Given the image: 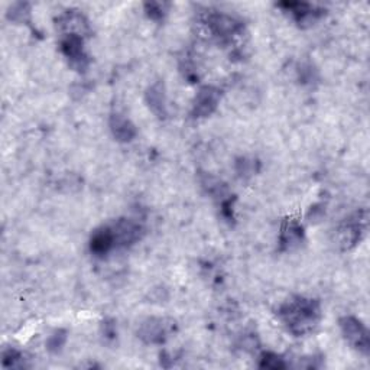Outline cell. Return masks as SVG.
I'll use <instances>...</instances> for the list:
<instances>
[{
    "label": "cell",
    "mask_w": 370,
    "mask_h": 370,
    "mask_svg": "<svg viewBox=\"0 0 370 370\" xmlns=\"http://www.w3.org/2000/svg\"><path fill=\"white\" fill-rule=\"evenodd\" d=\"M278 317L292 334L300 337L314 331L322 318V308L315 300L293 297L281 305Z\"/></svg>",
    "instance_id": "cell-1"
},
{
    "label": "cell",
    "mask_w": 370,
    "mask_h": 370,
    "mask_svg": "<svg viewBox=\"0 0 370 370\" xmlns=\"http://www.w3.org/2000/svg\"><path fill=\"white\" fill-rule=\"evenodd\" d=\"M174 322L166 318H147L140 324L138 330V337L146 344H162L166 341L172 331Z\"/></svg>",
    "instance_id": "cell-2"
},
{
    "label": "cell",
    "mask_w": 370,
    "mask_h": 370,
    "mask_svg": "<svg viewBox=\"0 0 370 370\" xmlns=\"http://www.w3.org/2000/svg\"><path fill=\"white\" fill-rule=\"evenodd\" d=\"M340 330L352 346L362 352L363 355H369V331L362 324L360 319L355 317H343L340 318Z\"/></svg>",
    "instance_id": "cell-3"
},
{
    "label": "cell",
    "mask_w": 370,
    "mask_h": 370,
    "mask_svg": "<svg viewBox=\"0 0 370 370\" xmlns=\"http://www.w3.org/2000/svg\"><path fill=\"white\" fill-rule=\"evenodd\" d=\"M61 53L64 54V57L68 60L70 65L81 72L86 71L88 67V57L84 53V48H83V38L79 35H72V34H67L64 35V38L61 39Z\"/></svg>",
    "instance_id": "cell-4"
},
{
    "label": "cell",
    "mask_w": 370,
    "mask_h": 370,
    "mask_svg": "<svg viewBox=\"0 0 370 370\" xmlns=\"http://www.w3.org/2000/svg\"><path fill=\"white\" fill-rule=\"evenodd\" d=\"M206 23L213 37H216L218 41L232 39V37L237 35L243 28L240 22L225 13H209Z\"/></svg>",
    "instance_id": "cell-5"
},
{
    "label": "cell",
    "mask_w": 370,
    "mask_h": 370,
    "mask_svg": "<svg viewBox=\"0 0 370 370\" xmlns=\"http://www.w3.org/2000/svg\"><path fill=\"white\" fill-rule=\"evenodd\" d=\"M285 12H289L295 22L298 23L300 28H310L312 25L322 19L326 13L322 8H317L314 5L305 4V2H282L278 5Z\"/></svg>",
    "instance_id": "cell-6"
},
{
    "label": "cell",
    "mask_w": 370,
    "mask_h": 370,
    "mask_svg": "<svg viewBox=\"0 0 370 370\" xmlns=\"http://www.w3.org/2000/svg\"><path fill=\"white\" fill-rule=\"evenodd\" d=\"M116 248H129L143 236V227L129 218H120L112 226Z\"/></svg>",
    "instance_id": "cell-7"
},
{
    "label": "cell",
    "mask_w": 370,
    "mask_h": 370,
    "mask_svg": "<svg viewBox=\"0 0 370 370\" xmlns=\"http://www.w3.org/2000/svg\"><path fill=\"white\" fill-rule=\"evenodd\" d=\"M221 93L217 87L213 86H204L197 93L192 105V116L197 119L209 117L214 113V110L218 106Z\"/></svg>",
    "instance_id": "cell-8"
},
{
    "label": "cell",
    "mask_w": 370,
    "mask_h": 370,
    "mask_svg": "<svg viewBox=\"0 0 370 370\" xmlns=\"http://www.w3.org/2000/svg\"><path fill=\"white\" fill-rule=\"evenodd\" d=\"M304 242V227L300 221L288 218L284 221L279 234V249L281 252H288L297 249Z\"/></svg>",
    "instance_id": "cell-9"
},
{
    "label": "cell",
    "mask_w": 370,
    "mask_h": 370,
    "mask_svg": "<svg viewBox=\"0 0 370 370\" xmlns=\"http://www.w3.org/2000/svg\"><path fill=\"white\" fill-rule=\"evenodd\" d=\"M364 221L366 218L362 217L360 213L353 214L344 221L340 227V240L344 248L349 249L360 240L362 233L364 232Z\"/></svg>",
    "instance_id": "cell-10"
},
{
    "label": "cell",
    "mask_w": 370,
    "mask_h": 370,
    "mask_svg": "<svg viewBox=\"0 0 370 370\" xmlns=\"http://www.w3.org/2000/svg\"><path fill=\"white\" fill-rule=\"evenodd\" d=\"M57 27L65 32L64 35L72 34L83 38L84 34L90 32L86 18L77 11H67L64 15H61L57 19Z\"/></svg>",
    "instance_id": "cell-11"
},
{
    "label": "cell",
    "mask_w": 370,
    "mask_h": 370,
    "mask_svg": "<svg viewBox=\"0 0 370 370\" xmlns=\"http://www.w3.org/2000/svg\"><path fill=\"white\" fill-rule=\"evenodd\" d=\"M145 100L147 107L151 109V112L159 117L165 119L168 112H166V93H165V84L159 80L154 83L150 88L145 93Z\"/></svg>",
    "instance_id": "cell-12"
},
{
    "label": "cell",
    "mask_w": 370,
    "mask_h": 370,
    "mask_svg": "<svg viewBox=\"0 0 370 370\" xmlns=\"http://www.w3.org/2000/svg\"><path fill=\"white\" fill-rule=\"evenodd\" d=\"M116 248L114 237L110 226H103L97 229L90 239V251L94 256L103 258L106 256L112 249Z\"/></svg>",
    "instance_id": "cell-13"
},
{
    "label": "cell",
    "mask_w": 370,
    "mask_h": 370,
    "mask_svg": "<svg viewBox=\"0 0 370 370\" xmlns=\"http://www.w3.org/2000/svg\"><path fill=\"white\" fill-rule=\"evenodd\" d=\"M109 125H110V131L113 136L116 138V140L121 143L132 142L136 136V126L128 117H125L120 113H113L110 116Z\"/></svg>",
    "instance_id": "cell-14"
},
{
    "label": "cell",
    "mask_w": 370,
    "mask_h": 370,
    "mask_svg": "<svg viewBox=\"0 0 370 370\" xmlns=\"http://www.w3.org/2000/svg\"><path fill=\"white\" fill-rule=\"evenodd\" d=\"M29 5L28 4H15L9 8L8 11V19L12 22H18V23H25V22H29Z\"/></svg>",
    "instance_id": "cell-15"
},
{
    "label": "cell",
    "mask_w": 370,
    "mask_h": 370,
    "mask_svg": "<svg viewBox=\"0 0 370 370\" xmlns=\"http://www.w3.org/2000/svg\"><path fill=\"white\" fill-rule=\"evenodd\" d=\"M67 331L60 329V330H55L51 336H49V338L46 340V349L49 353H60L64 348V344L67 343Z\"/></svg>",
    "instance_id": "cell-16"
},
{
    "label": "cell",
    "mask_w": 370,
    "mask_h": 370,
    "mask_svg": "<svg viewBox=\"0 0 370 370\" xmlns=\"http://www.w3.org/2000/svg\"><path fill=\"white\" fill-rule=\"evenodd\" d=\"M259 367L260 369L278 370V369H286L288 364L285 363V360L281 356L266 352V353H262V356L259 357Z\"/></svg>",
    "instance_id": "cell-17"
},
{
    "label": "cell",
    "mask_w": 370,
    "mask_h": 370,
    "mask_svg": "<svg viewBox=\"0 0 370 370\" xmlns=\"http://www.w3.org/2000/svg\"><path fill=\"white\" fill-rule=\"evenodd\" d=\"M168 5L161 4V2H151V4H145V12L150 16L152 20H161L164 19Z\"/></svg>",
    "instance_id": "cell-18"
},
{
    "label": "cell",
    "mask_w": 370,
    "mask_h": 370,
    "mask_svg": "<svg viewBox=\"0 0 370 370\" xmlns=\"http://www.w3.org/2000/svg\"><path fill=\"white\" fill-rule=\"evenodd\" d=\"M22 355L20 352L15 350V349H9L4 353V359H2V363L5 367H18L20 366L22 363Z\"/></svg>",
    "instance_id": "cell-19"
},
{
    "label": "cell",
    "mask_w": 370,
    "mask_h": 370,
    "mask_svg": "<svg viewBox=\"0 0 370 370\" xmlns=\"http://www.w3.org/2000/svg\"><path fill=\"white\" fill-rule=\"evenodd\" d=\"M237 166H240L237 171L240 176H248V174H252L253 172V164L252 161H248V159H240V162H237Z\"/></svg>",
    "instance_id": "cell-20"
},
{
    "label": "cell",
    "mask_w": 370,
    "mask_h": 370,
    "mask_svg": "<svg viewBox=\"0 0 370 370\" xmlns=\"http://www.w3.org/2000/svg\"><path fill=\"white\" fill-rule=\"evenodd\" d=\"M103 329H105V334H106V337H114V336H116V330H114V326H113V324L106 323V324L103 326Z\"/></svg>",
    "instance_id": "cell-21"
}]
</instances>
